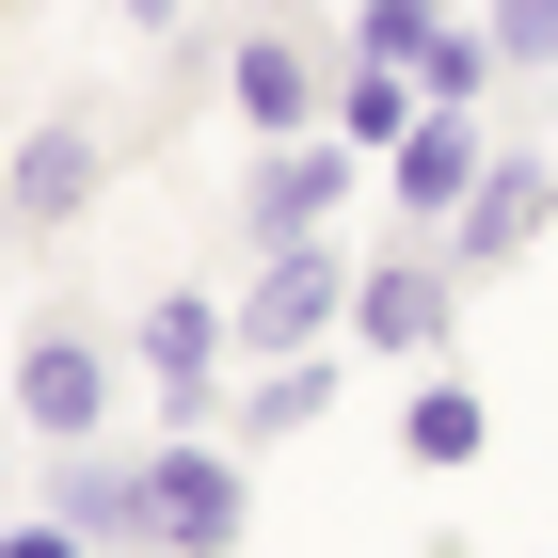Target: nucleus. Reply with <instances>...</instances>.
<instances>
[{"label":"nucleus","instance_id":"nucleus-5","mask_svg":"<svg viewBox=\"0 0 558 558\" xmlns=\"http://www.w3.org/2000/svg\"><path fill=\"white\" fill-rule=\"evenodd\" d=\"M96 192H112V112H48V129H16V160H0V240H64Z\"/></svg>","mask_w":558,"mask_h":558},{"label":"nucleus","instance_id":"nucleus-4","mask_svg":"<svg viewBox=\"0 0 558 558\" xmlns=\"http://www.w3.org/2000/svg\"><path fill=\"white\" fill-rule=\"evenodd\" d=\"M223 319H240V351H336L351 336V256H336V223H319V240H256V288L223 303Z\"/></svg>","mask_w":558,"mask_h":558},{"label":"nucleus","instance_id":"nucleus-12","mask_svg":"<svg viewBox=\"0 0 558 558\" xmlns=\"http://www.w3.org/2000/svg\"><path fill=\"white\" fill-rule=\"evenodd\" d=\"M319 415H336V351H271L256 384H240V415H223V447L256 463V447H303Z\"/></svg>","mask_w":558,"mask_h":558},{"label":"nucleus","instance_id":"nucleus-15","mask_svg":"<svg viewBox=\"0 0 558 558\" xmlns=\"http://www.w3.org/2000/svg\"><path fill=\"white\" fill-rule=\"evenodd\" d=\"M478 33H495V64H511V81H558V0H495Z\"/></svg>","mask_w":558,"mask_h":558},{"label":"nucleus","instance_id":"nucleus-6","mask_svg":"<svg viewBox=\"0 0 558 558\" xmlns=\"http://www.w3.org/2000/svg\"><path fill=\"white\" fill-rule=\"evenodd\" d=\"M223 351H240L223 303H192V288H144V303H129V367L160 384L175 430H223Z\"/></svg>","mask_w":558,"mask_h":558},{"label":"nucleus","instance_id":"nucleus-8","mask_svg":"<svg viewBox=\"0 0 558 558\" xmlns=\"http://www.w3.org/2000/svg\"><path fill=\"white\" fill-rule=\"evenodd\" d=\"M543 223H558V144H495V160H478V192L447 208V271L478 288V271H511Z\"/></svg>","mask_w":558,"mask_h":558},{"label":"nucleus","instance_id":"nucleus-13","mask_svg":"<svg viewBox=\"0 0 558 558\" xmlns=\"http://www.w3.org/2000/svg\"><path fill=\"white\" fill-rule=\"evenodd\" d=\"M478 447H495V399H478L463 367L430 351V367H415V399H399V463H430V478H463Z\"/></svg>","mask_w":558,"mask_h":558},{"label":"nucleus","instance_id":"nucleus-16","mask_svg":"<svg viewBox=\"0 0 558 558\" xmlns=\"http://www.w3.org/2000/svg\"><path fill=\"white\" fill-rule=\"evenodd\" d=\"M0 558H96V543H81L64 511H0Z\"/></svg>","mask_w":558,"mask_h":558},{"label":"nucleus","instance_id":"nucleus-9","mask_svg":"<svg viewBox=\"0 0 558 558\" xmlns=\"http://www.w3.org/2000/svg\"><path fill=\"white\" fill-rule=\"evenodd\" d=\"M351 175H367V144H336V129L256 144V175H240V240H319V223L351 208Z\"/></svg>","mask_w":558,"mask_h":558},{"label":"nucleus","instance_id":"nucleus-2","mask_svg":"<svg viewBox=\"0 0 558 558\" xmlns=\"http://www.w3.org/2000/svg\"><path fill=\"white\" fill-rule=\"evenodd\" d=\"M223 112L256 144L336 129V33H319V16H240V33H223Z\"/></svg>","mask_w":558,"mask_h":558},{"label":"nucleus","instance_id":"nucleus-10","mask_svg":"<svg viewBox=\"0 0 558 558\" xmlns=\"http://www.w3.org/2000/svg\"><path fill=\"white\" fill-rule=\"evenodd\" d=\"M478 160H495V129H478V112H415V129L384 144V208L415 223V240H447V208L478 192Z\"/></svg>","mask_w":558,"mask_h":558},{"label":"nucleus","instance_id":"nucleus-11","mask_svg":"<svg viewBox=\"0 0 558 558\" xmlns=\"http://www.w3.org/2000/svg\"><path fill=\"white\" fill-rule=\"evenodd\" d=\"M33 511H64L96 558H112V543L144 558V447H129V430H96V447H48V495H33Z\"/></svg>","mask_w":558,"mask_h":558},{"label":"nucleus","instance_id":"nucleus-19","mask_svg":"<svg viewBox=\"0 0 558 558\" xmlns=\"http://www.w3.org/2000/svg\"><path fill=\"white\" fill-rule=\"evenodd\" d=\"M0 511H16V478H0Z\"/></svg>","mask_w":558,"mask_h":558},{"label":"nucleus","instance_id":"nucleus-20","mask_svg":"<svg viewBox=\"0 0 558 558\" xmlns=\"http://www.w3.org/2000/svg\"><path fill=\"white\" fill-rule=\"evenodd\" d=\"M336 16H351V0H336Z\"/></svg>","mask_w":558,"mask_h":558},{"label":"nucleus","instance_id":"nucleus-17","mask_svg":"<svg viewBox=\"0 0 558 558\" xmlns=\"http://www.w3.org/2000/svg\"><path fill=\"white\" fill-rule=\"evenodd\" d=\"M112 16H129V33H192V0H112Z\"/></svg>","mask_w":558,"mask_h":558},{"label":"nucleus","instance_id":"nucleus-14","mask_svg":"<svg viewBox=\"0 0 558 558\" xmlns=\"http://www.w3.org/2000/svg\"><path fill=\"white\" fill-rule=\"evenodd\" d=\"M415 112H430V96H415V64H367V48H336V144H367V160H384Z\"/></svg>","mask_w":558,"mask_h":558},{"label":"nucleus","instance_id":"nucleus-1","mask_svg":"<svg viewBox=\"0 0 558 558\" xmlns=\"http://www.w3.org/2000/svg\"><path fill=\"white\" fill-rule=\"evenodd\" d=\"M240 526H256L240 447L223 430H160L144 447V558H240Z\"/></svg>","mask_w":558,"mask_h":558},{"label":"nucleus","instance_id":"nucleus-7","mask_svg":"<svg viewBox=\"0 0 558 558\" xmlns=\"http://www.w3.org/2000/svg\"><path fill=\"white\" fill-rule=\"evenodd\" d=\"M351 336L399 351V367H430V351L463 336V271H447V240H415V223H399V256L351 271Z\"/></svg>","mask_w":558,"mask_h":558},{"label":"nucleus","instance_id":"nucleus-18","mask_svg":"<svg viewBox=\"0 0 558 558\" xmlns=\"http://www.w3.org/2000/svg\"><path fill=\"white\" fill-rule=\"evenodd\" d=\"M240 16H319V0H240Z\"/></svg>","mask_w":558,"mask_h":558},{"label":"nucleus","instance_id":"nucleus-3","mask_svg":"<svg viewBox=\"0 0 558 558\" xmlns=\"http://www.w3.org/2000/svg\"><path fill=\"white\" fill-rule=\"evenodd\" d=\"M0 430H33V447H96L112 430V351L81 319H33V336L0 351Z\"/></svg>","mask_w":558,"mask_h":558}]
</instances>
